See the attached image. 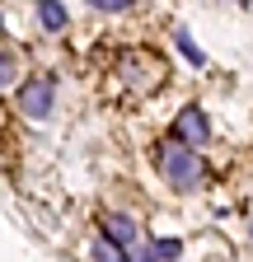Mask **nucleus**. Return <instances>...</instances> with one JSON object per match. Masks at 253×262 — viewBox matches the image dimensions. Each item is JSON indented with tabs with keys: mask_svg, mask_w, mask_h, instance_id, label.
Masks as SVG:
<instances>
[{
	"mask_svg": "<svg viewBox=\"0 0 253 262\" xmlns=\"http://www.w3.org/2000/svg\"><path fill=\"white\" fill-rule=\"evenodd\" d=\"M155 164H160V173L174 192H202V183H206V159L197 155V145H187L178 136L155 150Z\"/></svg>",
	"mask_w": 253,
	"mask_h": 262,
	"instance_id": "nucleus-1",
	"label": "nucleus"
},
{
	"mask_svg": "<svg viewBox=\"0 0 253 262\" xmlns=\"http://www.w3.org/2000/svg\"><path fill=\"white\" fill-rule=\"evenodd\" d=\"M52 103H56V80L52 75H33V80L19 89V113L33 117V122L52 117Z\"/></svg>",
	"mask_w": 253,
	"mask_h": 262,
	"instance_id": "nucleus-2",
	"label": "nucleus"
},
{
	"mask_svg": "<svg viewBox=\"0 0 253 262\" xmlns=\"http://www.w3.org/2000/svg\"><path fill=\"white\" fill-rule=\"evenodd\" d=\"M117 71H122V80H132L136 89H155V84L164 80V61L155 56V52H126Z\"/></svg>",
	"mask_w": 253,
	"mask_h": 262,
	"instance_id": "nucleus-3",
	"label": "nucleus"
},
{
	"mask_svg": "<svg viewBox=\"0 0 253 262\" xmlns=\"http://www.w3.org/2000/svg\"><path fill=\"white\" fill-rule=\"evenodd\" d=\"M174 136L187 141V145H206V141H211V122H206V113H202V108H183V113L174 117Z\"/></svg>",
	"mask_w": 253,
	"mask_h": 262,
	"instance_id": "nucleus-4",
	"label": "nucleus"
},
{
	"mask_svg": "<svg viewBox=\"0 0 253 262\" xmlns=\"http://www.w3.org/2000/svg\"><path fill=\"white\" fill-rule=\"evenodd\" d=\"M103 234H108L113 244H122L126 253L136 257V248H132V244H136V234H141V225H136L132 215H108V220H103Z\"/></svg>",
	"mask_w": 253,
	"mask_h": 262,
	"instance_id": "nucleus-5",
	"label": "nucleus"
},
{
	"mask_svg": "<svg viewBox=\"0 0 253 262\" xmlns=\"http://www.w3.org/2000/svg\"><path fill=\"white\" fill-rule=\"evenodd\" d=\"M38 24H43L47 33H61V28L71 24V14H66L61 0H38Z\"/></svg>",
	"mask_w": 253,
	"mask_h": 262,
	"instance_id": "nucleus-6",
	"label": "nucleus"
},
{
	"mask_svg": "<svg viewBox=\"0 0 253 262\" xmlns=\"http://www.w3.org/2000/svg\"><path fill=\"white\" fill-rule=\"evenodd\" d=\"M174 42H178V52L187 56V66H206V56H202V47L193 42V33H187V28H174Z\"/></svg>",
	"mask_w": 253,
	"mask_h": 262,
	"instance_id": "nucleus-7",
	"label": "nucleus"
},
{
	"mask_svg": "<svg viewBox=\"0 0 253 262\" xmlns=\"http://www.w3.org/2000/svg\"><path fill=\"white\" fill-rule=\"evenodd\" d=\"M136 257H183V244H178V239H160V244L136 248Z\"/></svg>",
	"mask_w": 253,
	"mask_h": 262,
	"instance_id": "nucleus-8",
	"label": "nucleus"
},
{
	"mask_svg": "<svg viewBox=\"0 0 253 262\" xmlns=\"http://www.w3.org/2000/svg\"><path fill=\"white\" fill-rule=\"evenodd\" d=\"M14 80H19V61H14L10 47H0V89H10Z\"/></svg>",
	"mask_w": 253,
	"mask_h": 262,
	"instance_id": "nucleus-9",
	"label": "nucleus"
},
{
	"mask_svg": "<svg viewBox=\"0 0 253 262\" xmlns=\"http://www.w3.org/2000/svg\"><path fill=\"white\" fill-rule=\"evenodd\" d=\"M94 257H103V262H117V257H132V253H126V248H122V244H113V239H108V234H103V239H99V244H94Z\"/></svg>",
	"mask_w": 253,
	"mask_h": 262,
	"instance_id": "nucleus-10",
	"label": "nucleus"
},
{
	"mask_svg": "<svg viewBox=\"0 0 253 262\" xmlns=\"http://www.w3.org/2000/svg\"><path fill=\"white\" fill-rule=\"evenodd\" d=\"M94 10H103V14H122V10H132L136 0H89Z\"/></svg>",
	"mask_w": 253,
	"mask_h": 262,
	"instance_id": "nucleus-11",
	"label": "nucleus"
},
{
	"mask_svg": "<svg viewBox=\"0 0 253 262\" xmlns=\"http://www.w3.org/2000/svg\"><path fill=\"white\" fill-rule=\"evenodd\" d=\"M0 28H5V14H0Z\"/></svg>",
	"mask_w": 253,
	"mask_h": 262,
	"instance_id": "nucleus-12",
	"label": "nucleus"
},
{
	"mask_svg": "<svg viewBox=\"0 0 253 262\" xmlns=\"http://www.w3.org/2000/svg\"><path fill=\"white\" fill-rule=\"evenodd\" d=\"M244 5H248V0H244Z\"/></svg>",
	"mask_w": 253,
	"mask_h": 262,
	"instance_id": "nucleus-13",
	"label": "nucleus"
},
{
	"mask_svg": "<svg viewBox=\"0 0 253 262\" xmlns=\"http://www.w3.org/2000/svg\"><path fill=\"white\" fill-rule=\"evenodd\" d=\"M248 229H253V225H248Z\"/></svg>",
	"mask_w": 253,
	"mask_h": 262,
	"instance_id": "nucleus-14",
	"label": "nucleus"
}]
</instances>
